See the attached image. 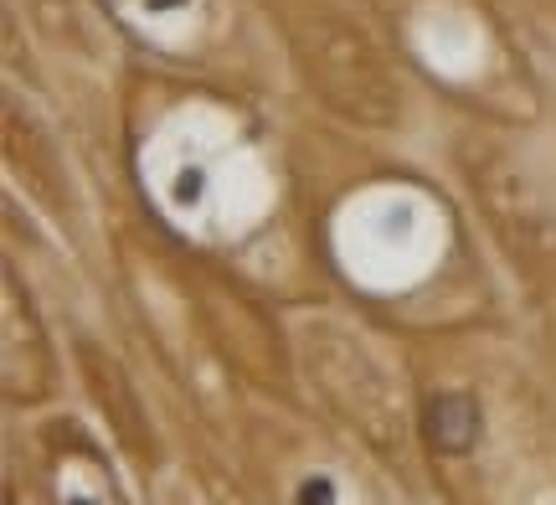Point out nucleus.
I'll list each match as a JSON object with an SVG mask.
<instances>
[{"label": "nucleus", "mask_w": 556, "mask_h": 505, "mask_svg": "<svg viewBox=\"0 0 556 505\" xmlns=\"http://www.w3.org/2000/svg\"><path fill=\"white\" fill-rule=\"evenodd\" d=\"M325 480H309V485H304V505H330V495H325Z\"/></svg>", "instance_id": "nucleus-2"}, {"label": "nucleus", "mask_w": 556, "mask_h": 505, "mask_svg": "<svg viewBox=\"0 0 556 505\" xmlns=\"http://www.w3.org/2000/svg\"><path fill=\"white\" fill-rule=\"evenodd\" d=\"M475 433H479V413L469 407V397H433V407H428V439L438 449L464 454L475 444Z\"/></svg>", "instance_id": "nucleus-1"}]
</instances>
